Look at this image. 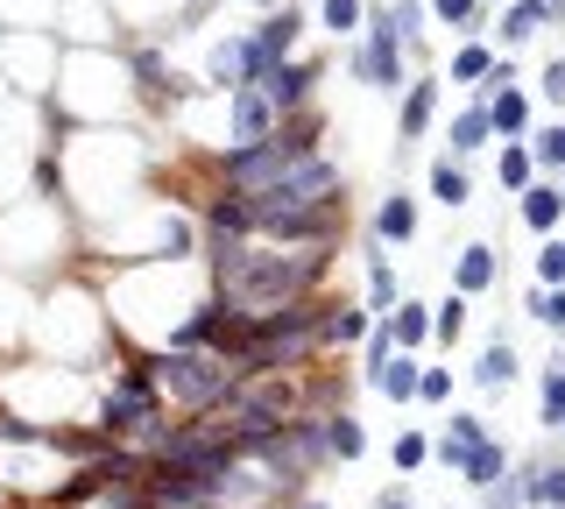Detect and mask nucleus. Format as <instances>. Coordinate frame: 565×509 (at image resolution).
<instances>
[{"instance_id": "obj_47", "label": "nucleus", "mask_w": 565, "mask_h": 509, "mask_svg": "<svg viewBox=\"0 0 565 509\" xmlns=\"http://www.w3.org/2000/svg\"><path fill=\"white\" fill-rule=\"evenodd\" d=\"M558 438H565V432H558Z\"/></svg>"}, {"instance_id": "obj_21", "label": "nucleus", "mask_w": 565, "mask_h": 509, "mask_svg": "<svg viewBox=\"0 0 565 509\" xmlns=\"http://www.w3.org/2000/svg\"><path fill=\"white\" fill-rule=\"evenodd\" d=\"M446 142H452V156H459V163H467V156H481V149L494 142V120H488V107H481V99H467V107H459V114L446 120Z\"/></svg>"}, {"instance_id": "obj_17", "label": "nucleus", "mask_w": 565, "mask_h": 509, "mask_svg": "<svg viewBox=\"0 0 565 509\" xmlns=\"http://www.w3.org/2000/svg\"><path fill=\"white\" fill-rule=\"evenodd\" d=\"M544 29H558L552 22V8L544 0H509V8H494V43L516 57V43H530V36H544Z\"/></svg>"}, {"instance_id": "obj_7", "label": "nucleus", "mask_w": 565, "mask_h": 509, "mask_svg": "<svg viewBox=\"0 0 565 509\" xmlns=\"http://www.w3.org/2000/svg\"><path fill=\"white\" fill-rule=\"evenodd\" d=\"M297 36H305V14H297L290 0H282L269 22H255V29H247V50H255V85L269 78L276 64H290V57H297Z\"/></svg>"}, {"instance_id": "obj_46", "label": "nucleus", "mask_w": 565, "mask_h": 509, "mask_svg": "<svg viewBox=\"0 0 565 509\" xmlns=\"http://www.w3.org/2000/svg\"><path fill=\"white\" fill-rule=\"evenodd\" d=\"M255 8H282V0H255Z\"/></svg>"}, {"instance_id": "obj_31", "label": "nucleus", "mask_w": 565, "mask_h": 509, "mask_svg": "<svg viewBox=\"0 0 565 509\" xmlns=\"http://www.w3.org/2000/svg\"><path fill=\"white\" fill-rule=\"evenodd\" d=\"M502 474H509V446H502V438H488V446H473V453H467V467H459V481H467L473 496H481V488H494Z\"/></svg>"}, {"instance_id": "obj_37", "label": "nucleus", "mask_w": 565, "mask_h": 509, "mask_svg": "<svg viewBox=\"0 0 565 509\" xmlns=\"http://www.w3.org/2000/svg\"><path fill=\"white\" fill-rule=\"evenodd\" d=\"M530 269H537V290H565V234H558V241H544Z\"/></svg>"}, {"instance_id": "obj_13", "label": "nucleus", "mask_w": 565, "mask_h": 509, "mask_svg": "<svg viewBox=\"0 0 565 509\" xmlns=\"http://www.w3.org/2000/svg\"><path fill=\"white\" fill-rule=\"evenodd\" d=\"M516 220H523L537 241H558V234H565V184H558V178H537V184L516 199Z\"/></svg>"}, {"instance_id": "obj_40", "label": "nucleus", "mask_w": 565, "mask_h": 509, "mask_svg": "<svg viewBox=\"0 0 565 509\" xmlns=\"http://www.w3.org/2000/svg\"><path fill=\"white\" fill-rule=\"evenodd\" d=\"M481 509H523V481H516V467H509L494 488H481Z\"/></svg>"}, {"instance_id": "obj_19", "label": "nucleus", "mask_w": 565, "mask_h": 509, "mask_svg": "<svg viewBox=\"0 0 565 509\" xmlns=\"http://www.w3.org/2000/svg\"><path fill=\"white\" fill-rule=\"evenodd\" d=\"M417 199H411V191H388V199L375 205V226H367V234H375L382 241V248H403V241H417Z\"/></svg>"}, {"instance_id": "obj_42", "label": "nucleus", "mask_w": 565, "mask_h": 509, "mask_svg": "<svg viewBox=\"0 0 565 509\" xmlns=\"http://www.w3.org/2000/svg\"><path fill=\"white\" fill-rule=\"evenodd\" d=\"M375 509H417L411 488H388V496H375Z\"/></svg>"}, {"instance_id": "obj_1", "label": "nucleus", "mask_w": 565, "mask_h": 509, "mask_svg": "<svg viewBox=\"0 0 565 509\" xmlns=\"http://www.w3.org/2000/svg\"><path fill=\"white\" fill-rule=\"evenodd\" d=\"M326 269H332V248H276V241H262V234L205 255L212 297L247 311V319L282 311V305H305V297H326Z\"/></svg>"}, {"instance_id": "obj_8", "label": "nucleus", "mask_w": 565, "mask_h": 509, "mask_svg": "<svg viewBox=\"0 0 565 509\" xmlns=\"http://www.w3.org/2000/svg\"><path fill=\"white\" fill-rule=\"evenodd\" d=\"M318 78H326V64H318V57H290V64H276V72L262 78V93H269V107L282 120H297V114H311Z\"/></svg>"}, {"instance_id": "obj_4", "label": "nucleus", "mask_w": 565, "mask_h": 509, "mask_svg": "<svg viewBox=\"0 0 565 509\" xmlns=\"http://www.w3.org/2000/svg\"><path fill=\"white\" fill-rule=\"evenodd\" d=\"M149 382L163 390L170 411L205 417V411H220V403L241 390V368L226 354H212V347H156V354H149Z\"/></svg>"}, {"instance_id": "obj_34", "label": "nucleus", "mask_w": 565, "mask_h": 509, "mask_svg": "<svg viewBox=\"0 0 565 509\" xmlns=\"http://www.w3.org/2000/svg\"><path fill=\"white\" fill-rule=\"evenodd\" d=\"M467 311H473V297L446 290V297L431 305V340H438V347H459V340H467Z\"/></svg>"}, {"instance_id": "obj_25", "label": "nucleus", "mask_w": 565, "mask_h": 509, "mask_svg": "<svg viewBox=\"0 0 565 509\" xmlns=\"http://www.w3.org/2000/svg\"><path fill=\"white\" fill-rule=\"evenodd\" d=\"M361 255H367V311L382 319V311H396V305H403V290H396V269H388V255H382V241H375V234L361 241Z\"/></svg>"}, {"instance_id": "obj_35", "label": "nucleus", "mask_w": 565, "mask_h": 509, "mask_svg": "<svg viewBox=\"0 0 565 509\" xmlns=\"http://www.w3.org/2000/svg\"><path fill=\"white\" fill-rule=\"evenodd\" d=\"M388 460H396V474H424L431 467V432H396V446H388Z\"/></svg>"}, {"instance_id": "obj_41", "label": "nucleus", "mask_w": 565, "mask_h": 509, "mask_svg": "<svg viewBox=\"0 0 565 509\" xmlns=\"http://www.w3.org/2000/svg\"><path fill=\"white\" fill-rule=\"evenodd\" d=\"M382 361H396V326L375 319V332H367V368H382Z\"/></svg>"}, {"instance_id": "obj_43", "label": "nucleus", "mask_w": 565, "mask_h": 509, "mask_svg": "<svg viewBox=\"0 0 565 509\" xmlns=\"http://www.w3.org/2000/svg\"><path fill=\"white\" fill-rule=\"evenodd\" d=\"M544 8H552V22H565V0H544Z\"/></svg>"}, {"instance_id": "obj_14", "label": "nucleus", "mask_w": 565, "mask_h": 509, "mask_svg": "<svg viewBox=\"0 0 565 509\" xmlns=\"http://www.w3.org/2000/svg\"><path fill=\"white\" fill-rule=\"evenodd\" d=\"M516 375H523V354H516V340H509V332H494V340L481 347V361L467 368V382H473L481 396H502Z\"/></svg>"}, {"instance_id": "obj_11", "label": "nucleus", "mask_w": 565, "mask_h": 509, "mask_svg": "<svg viewBox=\"0 0 565 509\" xmlns=\"http://www.w3.org/2000/svg\"><path fill=\"white\" fill-rule=\"evenodd\" d=\"M367 332H375V311H367V305L326 297V311H318V354H347V347H367Z\"/></svg>"}, {"instance_id": "obj_24", "label": "nucleus", "mask_w": 565, "mask_h": 509, "mask_svg": "<svg viewBox=\"0 0 565 509\" xmlns=\"http://www.w3.org/2000/svg\"><path fill=\"white\" fill-rule=\"evenodd\" d=\"M382 319L396 326V354H424V347H431V305H424V297H403Z\"/></svg>"}, {"instance_id": "obj_33", "label": "nucleus", "mask_w": 565, "mask_h": 509, "mask_svg": "<svg viewBox=\"0 0 565 509\" xmlns=\"http://www.w3.org/2000/svg\"><path fill=\"white\" fill-rule=\"evenodd\" d=\"M382 22H388V36H396L403 50H417V43H424V22H431V8H424V0H382Z\"/></svg>"}, {"instance_id": "obj_29", "label": "nucleus", "mask_w": 565, "mask_h": 509, "mask_svg": "<svg viewBox=\"0 0 565 509\" xmlns=\"http://www.w3.org/2000/svg\"><path fill=\"white\" fill-rule=\"evenodd\" d=\"M494 184H502L509 199H523V191L537 184V156H530V142H502V156H494Z\"/></svg>"}, {"instance_id": "obj_12", "label": "nucleus", "mask_w": 565, "mask_h": 509, "mask_svg": "<svg viewBox=\"0 0 565 509\" xmlns=\"http://www.w3.org/2000/svg\"><path fill=\"white\" fill-rule=\"evenodd\" d=\"M438 107H446V78H411L403 85V99H396V135L403 142H424V135L438 128Z\"/></svg>"}, {"instance_id": "obj_23", "label": "nucleus", "mask_w": 565, "mask_h": 509, "mask_svg": "<svg viewBox=\"0 0 565 509\" xmlns=\"http://www.w3.org/2000/svg\"><path fill=\"white\" fill-rule=\"evenodd\" d=\"M494 64H502V50H494L488 36H467V43H452V72H446V78H452V85H467V93H481Z\"/></svg>"}, {"instance_id": "obj_44", "label": "nucleus", "mask_w": 565, "mask_h": 509, "mask_svg": "<svg viewBox=\"0 0 565 509\" xmlns=\"http://www.w3.org/2000/svg\"><path fill=\"white\" fill-rule=\"evenodd\" d=\"M290 509H326V502H311V496H305V502H290Z\"/></svg>"}, {"instance_id": "obj_28", "label": "nucleus", "mask_w": 565, "mask_h": 509, "mask_svg": "<svg viewBox=\"0 0 565 509\" xmlns=\"http://www.w3.org/2000/svg\"><path fill=\"white\" fill-rule=\"evenodd\" d=\"M326 453H332V460H340V467L367 460V425H361V417H353V411H332V417H326Z\"/></svg>"}, {"instance_id": "obj_26", "label": "nucleus", "mask_w": 565, "mask_h": 509, "mask_svg": "<svg viewBox=\"0 0 565 509\" xmlns=\"http://www.w3.org/2000/svg\"><path fill=\"white\" fill-rule=\"evenodd\" d=\"M424 8H431L438 29H459V43H467V36H494V14L481 8V0H424Z\"/></svg>"}, {"instance_id": "obj_15", "label": "nucleus", "mask_w": 565, "mask_h": 509, "mask_svg": "<svg viewBox=\"0 0 565 509\" xmlns=\"http://www.w3.org/2000/svg\"><path fill=\"white\" fill-rule=\"evenodd\" d=\"M523 481V509H565V453H537L516 467Z\"/></svg>"}, {"instance_id": "obj_39", "label": "nucleus", "mask_w": 565, "mask_h": 509, "mask_svg": "<svg viewBox=\"0 0 565 509\" xmlns=\"http://www.w3.org/2000/svg\"><path fill=\"white\" fill-rule=\"evenodd\" d=\"M537 99L565 114V57H544V72H537Z\"/></svg>"}, {"instance_id": "obj_38", "label": "nucleus", "mask_w": 565, "mask_h": 509, "mask_svg": "<svg viewBox=\"0 0 565 509\" xmlns=\"http://www.w3.org/2000/svg\"><path fill=\"white\" fill-rule=\"evenodd\" d=\"M417 403H424V411H446V403H452V368H424V375H417Z\"/></svg>"}, {"instance_id": "obj_32", "label": "nucleus", "mask_w": 565, "mask_h": 509, "mask_svg": "<svg viewBox=\"0 0 565 509\" xmlns=\"http://www.w3.org/2000/svg\"><path fill=\"white\" fill-rule=\"evenodd\" d=\"M530 156H537V178H558V184H565V114H558V120H537Z\"/></svg>"}, {"instance_id": "obj_16", "label": "nucleus", "mask_w": 565, "mask_h": 509, "mask_svg": "<svg viewBox=\"0 0 565 509\" xmlns=\"http://www.w3.org/2000/svg\"><path fill=\"white\" fill-rule=\"evenodd\" d=\"M488 120H494V142H530V135H537V99H530L523 85H502V93L488 99Z\"/></svg>"}, {"instance_id": "obj_9", "label": "nucleus", "mask_w": 565, "mask_h": 509, "mask_svg": "<svg viewBox=\"0 0 565 509\" xmlns=\"http://www.w3.org/2000/svg\"><path fill=\"white\" fill-rule=\"evenodd\" d=\"M276 128H282V114L269 107L262 85H241V93L226 99V149H255V142H269Z\"/></svg>"}, {"instance_id": "obj_18", "label": "nucleus", "mask_w": 565, "mask_h": 509, "mask_svg": "<svg viewBox=\"0 0 565 509\" xmlns=\"http://www.w3.org/2000/svg\"><path fill=\"white\" fill-rule=\"evenodd\" d=\"M494 276H502V255H494V241H467V248L452 255V290H459V297H488Z\"/></svg>"}, {"instance_id": "obj_6", "label": "nucleus", "mask_w": 565, "mask_h": 509, "mask_svg": "<svg viewBox=\"0 0 565 509\" xmlns=\"http://www.w3.org/2000/svg\"><path fill=\"white\" fill-rule=\"evenodd\" d=\"M347 72L361 78V85H375V93H396V99H403V85H411V50L388 36L382 8H367L361 43H347Z\"/></svg>"}, {"instance_id": "obj_36", "label": "nucleus", "mask_w": 565, "mask_h": 509, "mask_svg": "<svg viewBox=\"0 0 565 509\" xmlns=\"http://www.w3.org/2000/svg\"><path fill=\"white\" fill-rule=\"evenodd\" d=\"M523 311H530V319H537V326L565 347V290H530V297H523Z\"/></svg>"}, {"instance_id": "obj_10", "label": "nucleus", "mask_w": 565, "mask_h": 509, "mask_svg": "<svg viewBox=\"0 0 565 509\" xmlns=\"http://www.w3.org/2000/svg\"><path fill=\"white\" fill-rule=\"evenodd\" d=\"M494 438V425L481 411H446V425H438V438H431V467H446L452 481H459V467H467V453L473 446H488Z\"/></svg>"}, {"instance_id": "obj_20", "label": "nucleus", "mask_w": 565, "mask_h": 509, "mask_svg": "<svg viewBox=\"0 0 565 509\" xmlns=\"http://www.w3.org/2000/svg\"><path fill=\"white\" fill-rule=\"evenodd\" d=\"M424 191H431V205H446V213H459V205H473V178L459 156H431V170H424Z\"/></svg>"}, {"instance_id": "obj_45", "label": "nucleus", "mask_w": 565, "mask_h": 509, "mask_svg": "<svg viewBox=\"0 0 565 509\" xmlns=\"http://www.w3.org/2000/svg\"><path fill=\"white\" fill-rule=\"evenodd\" d=\"M481 8H488V14H494V8H509V0H481Z\"/></svg>"}, {"instance_id": "obj_2", "label": "nucleus", "mask_w": 565, "mask_h": 509, "mask_svg": "<svg viewBox=\"0 0 565 509\" xmlns=\"http://www.w3.org/2000/svg\"><path fill=\"white\" fill-rule=\"evenodd\" d=\"M93 432L106 438V446H135L141 460L163 446L170 403H163V390L149 382V361H120V368H114V382H106L99 403H93Z\"/></svg>"}, {"instance_id": "obj_27", "label": "nucleus", "mask_w": 565, "mask_h": 509, "mask_svg": "<svg viewBox=\"0 0 565 509\" xmlns=\"http://www.w3.org/2000/svg\"><path fill=\"white\" fill-rule=\"evenodd\" d=\"M537 425L544 432H565V347L544 361V375H537Z\"/></svg>"}, {"instance_id": "obj_3", "label": "nucleus", "mask_w": 565, "mask_h": 509, "mask_svg": "<svg viewBox=\"0 0 565 509\" xmlns=\"http://www.w3.org/2000/svg\"><path fill=\"white\" fill-rule=\"evenodd\" d=\"M318 135H326V114L311 107V114L282 120L269 142H255V149H226V156H220V191H234V199H262V191L282 184L297 163H311V156H318Z\"/></svg>"}, {"instance_id": "obj_30", "label": "nucleus", "mask_w": 565, "mask_h": 509, "mask_svg": "<svg viewBox=\"0 0 565 509\" xmlns=\"http://www.w3.org/2000/svg\"><path fill=\"white\" fill-rule=\"evenodd\" d=\"M318 29H326L332 43H361V29H367V0H318Z\"/></svg>"}, {"instance_id": "obj_5", "label": "nucleus", "mask_w": 565, "mask_h": 509, "mask_svg": "<svg viewBox=\"0 0 565 509\" xmlns=\"http://www.w3.org/2000/svg\"><path fill=\"white\" fill-rule=\"evenodd\" d=\"M340 199H347V178H340V163L318 149L311 163H297L282 184H269L262 199H247V213H255V234H262L269 220H297V213H318V205H340Z\"/></svg>"}, {"instance_id": "obj_22", "label": "nucleus", "mask_w": 565, "mask_h": 509, "mask_svg": "<svg viewBox=\"0 0 565 509\" xmlns=\"http://www.w3.org/2000/svg\"><path fill=\"white\" fill-rule=\"evenodd\" d=\"M417 375H424V361L417 354H396V361H382V368H367V390L388 396L403 411V403H417Z\"/></svg>"}]
</instances>
